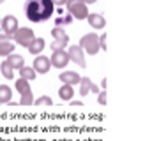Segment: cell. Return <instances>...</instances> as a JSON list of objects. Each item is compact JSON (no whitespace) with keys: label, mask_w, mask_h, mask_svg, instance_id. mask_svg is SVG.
<instances>
[{"label":"cell","mask_w":152,"mask_h":141,"mask_svg":"<svg viewBox=\"0 0 152 141\" xmlns=\"http://www.w3.org/2000/svg\"><path fill=\"white\" fill-rule=\"evenodd\" d=\"M23 12H25L28 21H32V23H44V21H48L53 16L55 5H53L51 0H25Z\"/></svg>","instance_id":"6da1fadb"},{"label":"cell","mask_w":152,"mask_h":141,"mask_svg":"<svg viewBox=\"0 0 152 141\" xmlns=\"http://www.w3.org/2000/svg\"><path fill=\"white\" fill-rule=\"evenodd\" d=\"M81 49H83V53H88V55H97L99 53V35L96 34V32H92V34H87L83 35L81 39H80V44H78Z\"/></svg>","instance_id":"7a4b0ae2"},{"label":"cell","mask_w":152,"mask_h":141,"mask_svg":"<svg viewBox=\"0 0 152 141\" xmlns=\"http://www.w3.org/2000/svg\"><path fill=\"white\" fill-rule=\"evenodd\" d=\"M66 7H67L69 16L76 18V20H87V16L90 14L87 4H83V0H67Z\"/></svg>","instance_id":"3957f363"},{"label":"cell","mask_w":152,"mask_h":141,"mask_svg":"<svg viewBox=\"0 0 152 141\" xmlns=\"http://www.w3.org/2000/svg\"><path fill=\"white\" fill-rule=\"evenodd\" d=\"M12 41H14V44H20V46H23V48H28V44L36 39L34 37V32H32V28H27V27H20L12 37H11Z\"/></svg>","instance_id":"277c9868"},{"label":"cell","mask_w":152,"mask_h":141,"mask_svg":"<svg viewBox=\"0 0 152 141\" xmlns=\"http://www.w3.org/2000/svg\"><path fill=\"white\" fill-rule=\"evenodd\" d=\"M67 57H69V62H75L76 65H80L81 69H85V67H87L85 53H83V49H81L78 44L69 46V49H67Z\"/></svg>","instance_id":"5b68a950"},{"label":"cell","mask_w":152,"mask_h":141,"mask_svg":"<svg viewBox=\"0 0 152 141\" xmlns=\"http://www.w3.org/2000/svg\"><path fill=\"white\" fill-rule=\"evenodd\" d=\"M0 27H2L4 34L7 35V37H12V34H14V32L20 28L16 16H11V14H7L5 18H2V23H0Z\"/></svg>","instance_id":"8992f818"},{"label":"cell","mask_w":152,"mask_h":141,"mask_svg":"<svg viewBox=\"0 0 152 141\" xmlns=\"http://www.w3.org/2000/svg\"><path fill=\"white\" fill-rule=\"evenodd\" d=\"M50 64L57 69H64L69 64V57L67 51H53V55L50 57Z\"/></svg>","instance_id":"52a82bcc"},{"label":"cell","mask_w":152,"mask_h":141,"mask_svg":"<svg viewBox=\"0 0 152 141\" xmlns=\"http://www.w3.org/2000/svg\"><path fill=\"white\" fill-rule=\"evenodd\" d=\"M32 69L36 70V74H46V72H50V69H51L50 58H48V57H42V55H37V57L34 58Z\"/></svg>","instance_id":"ba28073f"},{"label":"cell","mask_w":152,"mask_h":141,"mask_svg":"<svg viewBox=\"0 0 152 141\" xmlns=\"http://www.w3.org/2000/svg\"><path fill=\"white\" fill-rule=\"evenodd\" d=\"M58 79H60L64 85L73 86V85H80L81 76H80L78 72H75V70H66V72H60V74H58Z\"/></svg>","instance_id":"9c48e42d"},{"label":"cell","mask_w":152,"mask_h":141,"mask_svg":"<svg viewBox=\"0 0 152 141\" xmlns=\"http://www.w3.org/2000/svg\"><path fill=\"white\" fill-rule=\"evenodd\" d=\"M87 21H88V25H90L92 28H96V30H101V28L106 27V20H104V16L99 14V12H90V14L87 16Z\"/></svg>","instance_id":"30bf717a"},{"label":"cell","mask_w":152,"mask_h":141,"mask_svg":"<svg viewBox=\"0 0 152 141\" xmlns=\"http://www.w3.org/2000/svg\"><path fill=\"white\" fill-rule=\"evenodd\" d=\"M5 64H7V65H11L14 70H20L21 67H25V58H23L21 55L12 53V55H9V57L5 58Z\"/></svg>","instance_id":"8fae6325"},{"label":"cell","mask_w":152,"mask_h":141,"mask_svg":"<svg viewBox=\"0 0 152 141\" xmlns=\"http://www.w3.org/2000/svg\"><path fill=\"white\" fill-rule=\"evenodd\" d=\"M44 46H46V42H44V39L42 37H36L30 44H28V51L32 53V55H41L42 53V49H44Z\"/></svg>","instance_id":"7c38bea8"},{"label":"cell","mask_w":152,"mask_h":141,"mask_svg":"<svg viewBox=\"0 0 152 141\" xmlns=\"http://www.w3.org/2000/svg\"><path fill=\"white\" fill-rule=\"evenodd\" d=\"M51 35H53V39L57 41V42H62V44H69V35L67 32L64 30V28H60V27H55V28H51Z\"/></svg>","instance_id":"4fadbf2b"},{"label":"cell","mask_w":152,"mask_h":141,"mask_svg":"<svg viewBox=\"0 0 152 141\" xmlns=\"http://www.w3.org/2000/svg\"><path fill=\"white\" fill-rule=\"evenodd\" d=\"M16 90H18V94L23 97V95H28V94H32V88H30V85H28V81L27 79H18L16 81Z\"/></svg>","instance_id":"5bb4252c"},{"label":"cell","mask_w":152,"mask_h":141,"mask_svg":"<svg viewBox=\"0 0 152 141\" xmlns=\"http://www.w3.org/2000/svg\"><path fill=\"white\" fill-rule=\"evenodd\" d=\"M12 99V90L7 85H0V104H7Z\"/></svg>","instance_id":"9a60e30c"},{"label":"cell","mask_w":152,"mask_h":141,"mask_svg":"<svg viewBox=\"0 0 152 141\" xmlns=\"http://www.w3.org/2000/svg\"><path fill=\"white\" fill-rule=\"evenodd\" d=\"M73 95H75V88H73V86L62 85V86L58 88V97H60L62 101H69V99H73Z\"/></svg>","instance_id":"2e32d148"},{"label":"cell","mask_w":152,"mask_h":141,"mask_svg":"<svg viewBox=\"0 0 152 141\" xmlns=\"http://www.w3.org/2000/svg\"><path fill=\"white\" fill-rule=\"evenodd\" d=\"M14 42H11V41H7V42H2L0 44V57H9V55H12L14 53Z\"/></svg>","instance_id":"e0dca14e"},{"label":"cell","mask_w":152,"mask_h":141,"mask_svg":"<svg viewBox=\"0 0 152 141\" xmlns=\"http://www.w3.org/2000/svg\"><path fill=\"white\" fill-rule=\"evenodd\" d=\"M36 76H37V74H36V70L32 69V67H27V65H25V67L20 69V78H21V79L32 81V79H36Z\"/></svg>","instance_id":"ac0fdd59"},{"label":"cell","mask_w":152,"mask_h":141,"mask_svg":"<svg viewBox=\"0 0 152 141\" xmlns=\"http://www.w3.org/2000/svg\"><path fill=\"white\" fill-rule=\"evenodd\" d=\"M90 83H92L90 78H81V79H80V95H81V97H85V95L90 92Z\"/></svg>","instance_id":"d6986e66"},{"label":"cell","mask_w":152,"mask_h":141,"mask_svg":"<svg viewBox=\"0 0 152 141\" xmlns=\"http://www.w3.org/2000/svg\"><path fill=\"white\" fill-rule=\"evenodd\" d=\"M0 72L4 74V78H5V79H14V69H12L11 65H7L5 62H2V64H0Z\"/></svg>","instance_id":"ffe728a7"},{"label":"cell","mask_w":152,"mask_h":141,"mask_svg":"<svg viewBox=\"0 0 152 141\" xmlns=\"http://www.w3.org/2000/svg\"><path fill=\"white\" fill-rule=\"evenodd\" d=\"M34 104H36V106H51V104H53V101H51V97H50V95H41L39 99L34 101Z\"/></svg>","instance_id":"44dd1931"},{"label":"cell","mask_w":152,"mask_h":141,"mask_svg":"<svg viewBox=\"0 0 152 141\" xmlns=\"http://www.w3.org/2000/svg\"><path fill=\"white\" fill-rule=\"evenodd\" d=\"M73 21V18L69 16V14H66V16H58L57 20H55V25L57 27H60V25H69Z\"/></svg>","instance_id":"7402d4cb"},{"label":"cell","mask_w":152,"mask_h":141,"mask_svg":"<svg viewBox=\"0 0 152 141\" xmlns=\"http://www.w3.org/2000/svg\"><path fill=\"white\" fill-rule=\"evenodd\" d=\"M20 104H21V106H30V104H34V95H32V94H28V95H23V97L20 99Z\"/></svg>","instance_id":"603a6c76"},{"label":"cell","mask_w":152,"mask_h":141,"mask_svg":"<svg viewBox=\"0 0 152 141\" xmlns=\"http://www.w3.org/2000/svg\"><path fill=\"white\" fill-rule=\"evenodd\" d=\"M50 49H51V51H66V44H62V42H57V41H55V42H51V44H50Z\"/></svg>","instance_id":"cb8c5ba5"},{"label":"cell","mask_w":152,"mask_h":141,"mask_svg":"<svg viewBox=\"0 0 152 141\" xmlns=\"http://www.w3.org/2000/svg\"><path fill=\"white\" fill-rule=\"evenodd\" d=\"M97 102H99L101 106L106 104V90H104V92H99V94H97Z\"/></svg>","instance_id":"d4e9b609"},{"label":"cell","mask_w":152,"mask_h":141,"mask_svg":"<svg viewBox=\"0 0 152 141\" xmlns=\"http://www.w3.org/2000/svg\"><path fill=\"white\" fill-rule=\"evenodd\" d=\"M99 48L106 51V32H104L103 35H99Z\"/></svg>","instance_id":"484cf974"},{"label":"cell","mask_w":152,"mask_h":141,"mask_svg":"<svg viewBox=\"0 0 152 141\" xmlns=\"http://www.w3.org/2000/svg\"><path fill=\"white\" fill-rule=\"evenodd\" d=\"M90 92H92V94H99L101 90H99V86H97V85H94V83H90Z\"/></svg>","instance_id":"4316f807"},{"label":"cell","mask_w":152,"mask_h":141,"mask_svg":"<svg viewBox=\"0 0 152 141\" xmlns=\"http://www.w3.org/2000/svg\"><path fill=\"white\" fill-rule=\"evenodd\" d=\"M53 2V5H58V7H62V5H66V2L67 0H51Z\"/></svg>","instance_id":"83f0119b"},{"label":"cell","mask_w":152,"mask_h":141,"mask_svg":"<svg viewBox=\"0 0 152 141\" xmlns=\"http://www.w3.org/2000/svg\"><path fill=\"white\" fill-rule=\"evenodd\" d=\"M9 39H11V37H7L5 34H0V44H2V42H7Z\"/></svg>","instance_id":"f1b7e54d"},{"label":"cell","mask_w":152,"mask_h":141,"mask_svg":"<svg viewBox=\"0 0 152 141\" xmlns=\"http://www.w3.org/2000/svg\"><path fill=\"white\" fill-rule=\"evenodd\" d=\"M106 83H108V81H106V78H103V81H101V86H103L104 90H106Z\"/></svg>","instance_id":"f546056e"},{"label":"cell","mask_w":152,"mask_h":141,"mask_svg":"<svg viewBox=\"0 0 152 141\" xmlns=\"http://www.w3.org/2000/svg\"><path fill=\"white\" fill-rule=\"evenodd\" d=\"M81 104H83L81 101H73V102H71V106H81Z\"/></svg>","instance_id":"4dcf8cb0"},{"label":"cell","mask_w":152,"mask_h":141,"mask_svg":"<svg viewBox=\"0 0 152 141\" xmlns=\"http://www.w3.org/2000/svg\"><path fill=\"white\" fill-rule=\"evenodd\" d=\"M97 0H83V4H96Z\"/></svg>","instance_id":"1f68e13d"},{"label":"cell","mask_w":152,"mask_h":141,"mask_svg":"<svg viewBox=\"0 0 152 141\" xmlns=\"http://www.w3.org/2000/svg\"><path fill=\"white\" fill-rule=\"evenodd\" d=\"M2 2H5V0H0V4H2Z\"/></svg>","instance_id":"d6a6232c"},{"label":"cell","mask_w":152,"mask_h":141,"mask_svg":"<svg viewBox=\"0 0 152 141\" xmlns=\"http://www.w3.org/2000/svg\"><path fill=\"white\" fill-rule=\"evenodd\" d=\"M0 23H2V18H0Z\"/></svg>","instance_id":"836d02e7"}]
</instances>
